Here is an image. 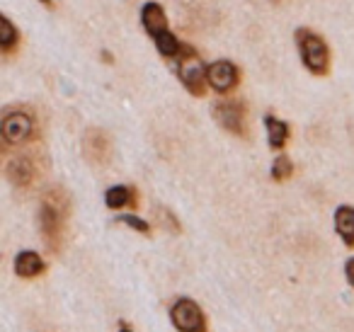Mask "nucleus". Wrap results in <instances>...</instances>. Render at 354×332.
Listing matches in <instances>:
<instances>
[{
  "mask_svg": "<svg viewBox=\"0 0 354 332\" xmlns=\"http://www.w3.org/2000/svg\"><path fill=\"white\" fill-rule=\"evenodd\" d=\"M68 214H71V196L66 194L64 187H51V190H46L39 204V228H41V238H44L46 248L54 255L59 252L61 245H64Z\"/></svg>",
  "mask_w": 354,
  "mask_h": 332,
  "instance_id": "obj_1",
  "label": "nucleus"
},
{
  "mask_svg": "<svg viewBox=\"0 0 354 332\" xmlns=\"http://www.w3.org/2000/svg\"><path fill=\"white\" fill-rule=\"evenodd\" d=\"M141 25L146 30V35L151 37V42L156 44V49L160 51V56L165 59H172L175 61L180 56L185 44L177 42V37L170 32V25H167V17H165V10H162L160 3H146L141 8Z\"/></svg>",
  "mask_w": 354,
  "mask_h": 332,
  "instance_id": "obj_2",
  "label": "nucleus"
},
{
  "mask_svg": "<svg viewBox=\"0 0 354 332\" xmlns=\"http://www.w3.org/2000/svg\"><path fill=\"white\" fill-rule=\"evenodd\" d=\"M294 39H296V49H299V56H301V64L306 66V71L313 75H328L330 49L323 37H320L318 32L308 30V27H299Z\"/></svg>",
  "mask_w": 354,
  "mask_h": 332,
  "instance_id": "obj_3",
  "label": "nucleus"
},
{
  "mask_svg": "<svg viewBox=\"0 0 354 332\" xmlns=\"http://www.w3.org/2000/svg\"><path fill=\"white\" fill-rule=\"evenodd\" d=\"M207 68L209 66H204L202 56L197 54V51L192 49V46L185 44L183 51H180V56L175 59V73L177 78L183 80V85L189 90L192 95H197V98H202L204 90H207Z\"/></svg>",
  "mask_w": 354,
  "mask_h": 332,
  "instance_id": "obj_4",
  "label": "nucleus"
},
{
  "mask_svg": "<svg viewBox=\"0 0 354 332\" xmlns=\"http://www.w3.org/2000/svg\"><path fill=\"white\" fill-rule=\"evenodd\" d=\"M0 136L6 146H25L35 138V117L25 109H8L0 122Z\"/></svg>",
  "mask_w": 354,
  "mask_h": 332,
  "instance_id": "obj_5",
  "label": "nucleus"
},
{
  "mask_svg": "<svg viewBox=\"0 0 354 332\" xmlns=\"http://www.w3.org/2000/svg\"><path fill=\"white\" fill-rule=\"evenodd\" d=\"M214 119L216 124L223 129V131L233 133V136H241V138H248V112H245V104L241 100H218L214 104Z\"/></svg>",
  "mask_w": 354,
  "mask_h": 332,
  "instance_id": "obj_6",
  "label": "nucleus"
},
{
  "mask_svg": "<svg viewBox=\"0 0 354 332\" xmlns=\"http://www.w3.org/2000/svg\"><path fill=\"white\" fill-rule=\"evenodd\" d=\"M170 320L180 332H209L204 311L192 298H177L170 308Z\"/></svg>",
  "mask_w": 354,
  "mask_h": 332,
  "instance_id": "obj_7",
  "label": "nucleus"
},
{
  "mask_svg": "<svg viewBox=\"0 0 354 332\" xmlns=\"http://www.w3.org/2000/svg\"><path fill=\"white\" fill-rule=\"evenodd\" d=\"M83 156L90 165H107L112 160V141L102 129H88L83 133Z\"/></svg>",
  "mask_w": 354,
  "mask_h": 332,
  "instance_id": "obj_8",
  "label": "nucleus"
},
{
  "mask_svg": "<svg viewBox=\"0 0 354 332\" xmlns=\"http://www.w3.org/2000/svg\"><path fill=\"white\" fill-rule=\"evenodd\" d=\"M207 83H209V88H214L216 93L228 95L231 90L238 88V83H241V71H238V66L228 59L214 61V64L207 68Z\"/></svg>",
  "mask_w": 354,
  "mask_h": 332,
  "instance_id": "obj_9",
  "label": "nucleus"
},
{
  "mask_svg": "<svg viewBox=\"0 0 354 332\" xmlns=\"http://www.w3.org/2000/svg\"><path fill=\"white\" fill-rule=\"evenodd\" d=\"M6 175L12 185L25 190V187H30L32 182H35V175H37L35 163H32V158H27V156H17V158H12V160H8Z\"/></svg>",
  "mask_w": 354,
  "mask_h": 332,
  "instance_id": "obj_10",
  "label": "nucleus"
},
{
  "mask_svg": "<svg viewBox=\"0 0 354 332\" xmlns=\"http://www.w3.org/2000/svg\"><path fill=\"white\" fill-rule=\"evenodd\" d=\"M44 272V259L35 250H22L15 257V274L22 279H35Z\"/></svg>",
  "mask_w": 354,
  "mask_h": 332,
  "instance_id": "obj_11",
  "label": "nucleus"
},
{
  "mask_svg": "<svg viewBox=\"0 0 354 332\" xmlns=\"http://www.w3.org/2000/svg\"><path fill=\"white\" fill-rule=\"evenodd\" d=\"M265 127H267V143H270L272 151H284L286 141L291 136V129L286 122H281L274 114H267L265 117Z\"/></svg>",
  "mask_w": 354,
  "mask_h": 332,
  "instance_id": "obj_12",
  "label": "nucleus"
},
{
  "mask_svg": "<svg viewBox=\"0 0 354 332\" xmlns=\"http://www.w3.org/2000/svg\"><path fill=\"white\" fill-rule=\"evenodd\" d=\"M138 196H136V190L129 185H114L104 192V204L107 209L117 211V209H127V206H136Z\"/></svg>",
  "mask_w": 354,
  "mask_h": 332,
  "instance_id": "obj_13",
  "label": "nucleus"
},
{
  "mask_svg": "<svg viewBox=\"0 0 354 332\" xmlns=\"http://www.w3.org/2000/svg\"><path fill=\"white\" fill-rule=\"evenodd\" d=\"M335 230L347 248H354V206H337L335 211Z\"/></svg>",
  "mask_w": 354,
  "mask_h": 332,
  "instance_id": "obj_14",
  "label": "nucleus"
},
{
  "mask_svg": "<svg viewBox=\"0 0 354 332\" xmlns=\"http://www.w3.org/2000/svg\"><path fill=\"white\" fill-rule=\"evenodd\" d=\"M17 44H20V32L10 22V17L3 15L0 17V51L6 56H10L17 49Z\"/></svg>",
  "mask_w": 354,
  "mask_h": 332,
  "instance_id": "obj_15",
  "label": "nucleus"
},
{
  "mask_svg": "<svg viewBox=\"0 0 354 332\" xmlns=\"http://www.w3.org/2000/svg\"><path fill=\"white\" fill-rule=\"evenodd\" d=\"M291 172H294V163H291L286 156H279L274 163H272L270 175H272V180H274V182H284L286 177H291Z\"/></svg>",
  "mask_w": 354,
  "mask_h": 332,
  "instance_id": "obj_16",
  "label": "nucleus"
},
{
  "mask_svg": "<svg viewBox=\"0 0 354 332\" xmlns=\"http://www.w3.org/2000/svg\"><path fill=\"white\" fill-rule=\"evenodd\" d=\"M119 223H124V225H129L131 230H136V233H143V235H151V225L146 223V221L141 219V216H136V214H124V216H119Z\"/></svg>",
  "mask_w": 354,
  "mask_h": 332,
  "instance_id": "obj_17",
  "label": "nucleus"
},
{
  "mask_svg": "<svg viewBox=\"0 0 354 332\" xmlns=\"http://www.w3.org/2000/svg\"><path fill=\"white\" fill-rule=\"evenodd\" d=\"M344 277H347L349 286H354V257H349L347 264H344Z\"/></svg>",
  "mask_w": 354,
  "mask_h": 332,
  "instance_id": "obj_18",
  "label": "nucleus"
},
{
  "mask_svg": "<svg viewBox=\"0 0 354 332\" xmlns=\"http://www.w3.org/2000/svg\"><path fill=\"white\" fill-rule=\"evenodd\" d=\"M39 3H44V6H49V8L54 6V3H51V0H39Z\"/></svg>",
  "mask_w": 354,
  "mask_h": 332,
  "instance_id": "obj_19",
  "label": "nucleus"
},
{
  "mask_svg": "<svg viewBox=\"0 0 354 332\" xmlns=\"http://www.w3.org/2000/svg\"><path fill=\"white\" fill-rule=\"evenodd\" d=\"M119 332H133V330H129L127 325H122V330H119Z\"/></svg>",
  "mask_w": 354,
  "mask_h": 332,
  "instance_id": "obj_20",
  "label": "nucleus"
}]
</instances>
